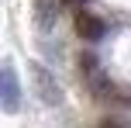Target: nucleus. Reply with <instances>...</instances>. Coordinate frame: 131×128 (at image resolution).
Segmentation results:
<instances>
[{"label": "nucleus", "mask_w": 131, "mask_h": 128, "mask_svg": "<svg viewBox=\"0 0 131 128\" xmlns=\"http://www.w3.org/2000/svg\"><path fill=\"white\" fill-rule=\"evenodd\" d=\"M79 76H83L86 87L93 90V97H100V101H121V104H131V94H128V90H121L117 83H114L111 76L100 69V62L93 59V55H79Z\"/></svg>", "instance_id": "1"}, {"label": "nucleus", "mask_w": 131, "mask_h": 128, "mask_svg": "<svg viewBox=\"0 0 131 128\" xmlns=\"http://www.w3.org/2000/svg\"><path fill=\"white\" fill-rule=\"evenodd\" d=\"M31 83H35V90H38V97L45 104H52V107H59V104L66 101V97H62V87L55 83V76L48 73L41 62H31Z\"/></svg>", "instance_id": "2"}, {"label": "nucleus", "mask_w": 131, "mask_h": 128, "mask_svg": "<svg viewBox=\"0 0 131 128\" xmlns=\"http://www.w3.org/2000/svg\"><path fill=\"white\" fill-rule=\"evenodd\" d=\"M21 104V87H17V73H14V62H4L0 69V107L7 114H14Z\"/></svg>", "instance_id": "3"}, {"label": "nucleus", "mask_w": 131, "mask_h": 128, "mask_svg": "<svg viewBox=\"0 0 131 128\" xmlns=\"http://www.w3.org/2000/svg\"><path fill=\"white\" fill-rule=\"evenodd\" d=\"M76 35L86 38V42H100L104 38V21L97 14H90V11H79L76 14Z\"/></svg>", "instance_id": "4"}, {"label": "nucleus", "mask_w": 131, "mask_h": 128, "mask_svg": "<svg viewBox=\"0 0 131 128\" xmlns=\"http://www.w3.org/2000/svg\"><path fill=\"white\" fill-rule=\"evenodd\" d=\"M59 4L62 0H35V24L41 31H52L59 21Z\"/></svg>", "instance_id": "5"}, {"label": "nucleus", "mask_w": 131, "mask_h": 128, "mask_svg": "<svg viewBox=\"0 0 131 128\" xmlns=\"http://www.w3.org/2000/svg\"><path fill=\"white\" fill-rule=\"evenodd\" d=\"M66 7H83V4H90V0H62Z\"/></svg>", "instance_id": "6"}, {"label": "nucleus", "mask_w": 131, "mask_h": 128, "mask_svg": "<svg viewBox=\"0 0 131 128\" xmlns=\"http://www.w3.org/2000/svg\"><path fill=\"white\" fill-rule=\"evenodd\" d=\"M100 128H124V125H121V121H104Z\"/></svg>", "instance_id": "7"}]
</instances>
